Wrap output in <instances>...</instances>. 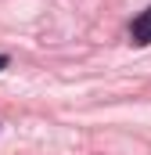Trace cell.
I'll list each match as a JSON object with an SVG mask.
<instances>
[{
  "label": "cell",
  "instance_id": "1",
  "mask_svg": "<svg viewBox=\"0 0 151 155\" xmlns=\"http://www.w3.org/2000/svg\"><path fill=\"white\" fill-rule=\"evenodd\" d=\"M130 40H133L137 47H148V43H151V7H144V11L133 18V25H130Z\"/></svg>",
  "mask_w": 151,
  "mask_h": 155
},
{
  "label": "cell",
  "instance_id": "2",
  "mask_svg": "<svg viewBox=\"0 0 151 155\" xmlns=\"http://www.w3.org/2000/svg\"><path fill=\"white\" fill-rule=\"evenodd\" d=\"M0 69H7V54H0Z\"/></svg>",
  "mask_w": 151,
  "mask_h": 155
}]
</instances>
